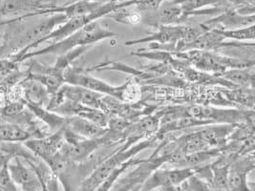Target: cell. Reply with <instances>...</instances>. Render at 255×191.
Wrapping results in <instances>:
<instances>
[{
	"mask_svg": "<svg viewBox=\"0 0 255 191\" xmlns=\"http://www.w3.org/2000/svg\"><path fill=\"white\" fill-rule=\"evenodd\" d=\"M116 36V33L112 32L107 27L102 25L99 22V20H96L85 25L76 33L59 40L58 42H53L46 47L42 48L40 50L28 52L16 59H13V62L14 63L23 62L35 57H40L45 55L61 56L76 48L81 47V46L92 47L94 44L100 43L103 40Z\"/></svg>",
	"mask_w": 255,
	"mask_h": 191,
	"instance_id": "cell-1",
	"label": "cell"
},
{
	"mask_svg": "<svg viewBox=\"0 0 255 191\" xmlns=\"http://www.w3.org/2000/svg\"><path fill=\"white\" fill-rule=\"evenodd\" d=\"M126 143L116 149L109 157H106L102 163L87 175V177L81 182L78 191H97L101 185L107 179L110 174L128 160L138 155L139 152L146 148L152 147L156 144L157 139L155 137L144 139L141 142L132 138H128Z\"/></svg>",
	"mask_w": 255,
	"mask_h": 191,
	"instance_id": "cell-2",
	"label": "cell"
},
{
	"mask_svg": "<svg viewBox=\"0 0 255 191\" xmlns=\"http://www.w3.org/2000/svg\"><path fill=\"white\" fill-rule=\"evenodd\" d=\"M178 60H183L192 65L199 71L205 72L214 76H218L223 72L232 68H251L254 67L255 62L244 61L235 58H230L216 54L213 51H200L190 50L186 52L175 53Z\"/></svg>",
	"mask_w": 255,
	"mask_h": 191,
	"instance_id": "cell-3",
	"label": "cell"
},
{
	"mask_svg": "<svg viewBox=\"0 0 255 191\" xmlns=\"http://www.w3.org/2000/svg\"><path fill=\"white\" fill-rule=\"evenodd\" d=\"M36 18L37 19H35V21L31 23V25H29L25 30H23L19 34L16 40L12 42L11 51H14V49H16V52L13 56L20 53L30 44L47 36L60 24L64 23L67 20V17L63 13L38 15Z\"/></svg>",
	"mask_w": 255,
	"mask_h": 191,
	"instance_id": "cell-4",
	"label": "cell"
},
{
	"mask_svg": "<svg viewBox=\"0 0 255 191\" xmlns=\"http://www.w3.org/2000/svg\"><path fill=\"white\" fill-rule=\"evenodd\" d=\"M171 161L170 156L162 155L155 151L149 159H143L136 168L124 177L117 180L113 188L115 191H132L138 190L151 174L162 165H167Z\"/></svg>",
	"mask_w": 255,
	"mask_h": 191,
	"instance_id": "cell-5",
	"label": "cell"
},
{
	"mask_svg": "<svg viewBox=\"0 0 255 191\" xmlns=\"http://www.w3.org/2000/svg\"><path fill=\"white\" fill-rule=\"evenodd\" d=\"M63 78L65 84L80 86L103 95L111 96L120 100L123 99L126 84L120 86L111 85L105 81L90 76L86 70L78 67H68L65 69L63 72Z\"/></svg>",
	"mask_w": 255,
	"mask_h": 191,
	"instance_id": "cell-6",
	"label": "cell"
},
{
	"mask_svg": "<svg viewBox=\"0 0 255 191\" xmlns=\"http://www.w3.org/2000/svg\"><path fill=\"white\" fill-rule=\"evenodd\" d=\"M196 168L156 169L136 191H164L177 188L185 184L191 176L195 175Z\"/></svg>",
	"mask_w": 255,
	"mask_h": 191,
	"instance_id": "cell-7",
	"label": "cell"
},
{
	"mask_svg": "<svg viewBox=\"0 0 255 191\" xmlns=\"http://www.w3.org/2000/svg\"><path fill=\"white\" fill-rule=\"evenodd\" d=\"M55 5L51 0H3L0 3V14L15 15L14 20L27 19L46 14Z\"/></svg>",
	"mask_w": 255,
	"mask_h": 191,
	"instance_id": "cell-8",
	"label": "cell"
},
{
	"mask_svg": "<svg viewBox=\"0 0 255 191\" xmlns=\"http://www.w3.org/2000/svg\"><path fill=\"white\" fill-rule=\"evenodd\" d=\"M188 25H162L155 28V31L147 36L138 39L128 40L125 44L127 46L137 45L140 43H155L159 45L174 46L185 42Z\"/></svg>",
	"mask_w": 255,
	"mask_h": 191,
	"instance_id": "cell-9",
	"label": "cell"
},
{
	"mask_svg": "<svg viewBox=\"0 0 255 191\" xmlns=\"http://www.w3.org/2000/svg\"><path fill=\"white\" fill-rule=\"evenodd\" d=\"M255 168L254 152L236 158L229 167L228 190L230 191H253L249 185L248 177Z\"/></svg>",
	"mask_w": 255,
	"mask_h": 191,
	"instance_id": "cell-10",
	"label": "cell"
},
{
	"mask_svg": "<svg viewBox=\"0 0 255 191\" xmlns=\"http://www.w3.org/2000/svg\"><path fill=\"white\" fill-rule=\"evenodd\" d=\"M141 23L154 29L162 25H178L185 21L184 11L173 0H166L156 11L141 12Z\"/></svg>",
	"mask_w": 255,
	"mask_h": 191,
	"instance_id": "cell-11",
	"label": "cell"
},
{
	"mask_svg": "<svg viewBox=\"0 0 255 191\" xmlns=\"http://www.w3.org/2000/svg\"><path fill=\"white\" fill-rule=\"evenodd\" d=\"M7 168L13 182L22 191H42L43 181L33 167H27L24 165L22 159L12 158Z\"/></svg>",
	"mask_w": 255,
	"mask_h": 191,
	"instance_id": "cell-12",
	"label": "cell"
},
{
	"mask_svg": "<svg viewBox=\"0 0 255 191\" xmlns=\"http://www.w3.org/2000/svg\"><path fill=\"white\" fill-rule=\"evenodd\" d=\"M23 143L35 157L46 164L50 159L60 151L64 143V127L58 129L51 136L30 139Z\"/></svg>",
	"mask_w": 255,
	"mask_h": 191,
	"instance_id": "cell-13",
	"label": "cell"
},
{
	"mask_svg": "<svg viewBox=\"0 0 255 191\" xmlns=\"http://www.w3.org/2000/svg\"><path fill=\"white\" fill-rule=\"evenodd\" d=\"M255 14L241 15L232 9L227 10L216 15V17L206 21L203 25L207 30L219 29V30H231L243 28L255 24Z\"/></svg>",
	"mask_w": 255,
	"mask_h": 191,
	"instance_id": "cell-14",
	"label": "cell"
},
{
	"mask_svg": "<svg viewBox=\"0 0 255 191\" xmlns=\"http://www.w3.org/2000/svg\"><path fill=\"white\" fill-rule=\"evenodd\" d=\"M65 127L74 132L75 134L87 139L100 138L108 131V128L101 127L93 122L80 117H67Z\"/></svg>",
	"mask_w": 255,
	"mask_h": 191,
	"instance_id": "cell-15",
	"label": "cell"
},
{
	"mask_svg": "<svg viewBox=\"0 0 255 191\" xmlns=\"http://www.w3.org/2000/svg\"><path fill=\"white\" fill-rule=\"evenodd\" d=\"M254 67L251 68H232L223 72L220 75L216 76L220 79L225 80L226 82L233 84L237 87H247L254 88Z\"/></svg>",
	"mask_w": 255,
	"mask_h": 191,
	"instance_id": "cell-16",
	"label": "cell"
},
{
	"mask_svg": "<svg viewBox=\"0 0 255 191\" xmlns=\"http://www.w3.org/2000/svg\"><path fill=\"white\" fill-rule=\"evenodd\" d=\"M33 132L26 130L20 125L13 122L0 123V142H14L24 143L33 139Z\"/></svg>",
	"mask_w": 255,
	"mask_h": 191,
	"instance_id": "cell-17",
	"label": "cell"
},
{
	"mask_svg": "<svg viewBox=\"0 0 255 191\" xmlns=\"http://www.w3.org/2000/svg\"><path fill=\"white\" fill-rule=\"evenodd\" d=\"M107 17L113 19L118 23L127 25H138L142 21L141 12L138 11L134 5L124 7L107 15Z\"/></svg>",
	"mask_w": 255,
	"mask_h": 191,
	"instance_id": "cell-18",
	"label": "cell"
},
{
	"mask_svg": "<svg viewBox=\"0 0 255 191\" xmlns=\"http://www.w3.org/2000/svg\"><path fill=\"white\" fill-rule=\"evenodd\" d=\"M218 33L226 40L232 39L234 41H251L254 42L255 37V25L247 26L243 28L231 29V30H219V29H210Z\"/></svg>",
	"mask_w": 255,
	"mask_h": 191,
	"instance_id": "cell-19",
	"label": "cell"
},
{
	"mask_svg": "<svg viewBox=\"0 0 255 191\" xmlns=\"http://www.w3.org/2000/svg\"><path fill=\"white\" fill-rule=\"evenodd\" d=\"M211 176L209 186L214 190H228V174L230 165H210Z\"/></svg>",
	"mask_w": 255,
	"mask_h": 191,
	"instance_id": "cell-20",
	"label": "cell"
},
{
	"mask_svg": "<svg viewBox=\"0 0 255 191\" xmlns=\"http://www.w3.org/2000/svg\"><path fill=\"white\" fill-rule=\"evenodd\" d=\"M227 97L231 98L233 102H237L248 107L254 108L255 104V91L254 88L236 87L230 92H225Z\"/></svg>",
	"mask_w": 255,
	"mask_h": 191,
	"instance_id": "cell-21",
	"label": "cell"
},
{
	"mask_svg": "<svg viewBox=\"0 0 255 191\" xmlns=\"http://www.w3.org/2000/svg\"><path fill=\"white\" fill-rule=\"evenodd\" d=\"M0 190L3 191H19L18 187L12 179L7 167L0 169Z\"/></svg>",
	"mask_w": 255,
	"mask_h": 191,
	"instance_id": "cell-22",
	"label": "cell"
},
{
	"mask_svg": "<svg viewBox=\"0 0 255 191\" xmlns=\"http://www.w3.org/2000/svg\"><path fill=\"white\" fill-rule=\"evenodd\" d=\"M164 1L166 0H138L134 7L139 12H152L159 9Z\"/></svg>",
	"mask_w": 255,
	"mask_h": 191,
	"instance_id": "cell-23",
	"label": "cell"
},
{
	"mask_svg": "<svg viewBox=\"0 0 255 191\" xmlns=\"http://www.w3.org/2000/svg\"><path fill=\"white\" fill-rule=\"evenodd\" d=\"M186 185L191 191H214L207 182L199 178L196 175H193L187 180Z\"/></svg>",
	"mask_w": 255,
	"mask_h": 191,
	"instance_id": "cell-24",
	"label": "cell"
},
{
	"mask_svg": "<svg viewBox=\"0 0 255 191\" xmlns=\"http://www.w3.org/2000/svg\"><path fill=\"white\" fill-rule=\"evenodd\" d=\"M12 159V157H11V156L0 154V169L4 167H7Z\"/></svg>",
	"mask_w": 255,
	"mask_h": 191,
	"instance_id": "cell-25",
	"label": "cell"
},
{
	"mask_svg": "<svg viewBox=\"0 0 255 191\" xmlns=\"http://www.w3.org/2000/svg\"><path fill=\"white\" fill-rule=\"evenodd\" d=\"M230 191L229 190H216V191Z\"/></svg>",
	"mask_w": 255,
	"mask_h": 191,
	"instance_id": "cell-26",
	"label": "cell"
},
{
	"mask_svg": "<svg viewBox=\"0 0 255 191\" xmlns=\"http://www.w3.org/2000/svg\"><path fill=\"white\" fill-rule=\"evenodd\" d=\"M186 191H191L188 188H187V185H186Z\"/></svg>",
	"mask_w": 255,
	"mask_h": 191,
	"instance_id": "cell-27",
	"label": "cell"
},
{
	"mask_svg": "<svg viewBox=\"0 0 255 191\" xmlns=\"http://www.w3.org/2000/svg\"><path fill=\"white\" fill-rule=\"evenodd\" d=\"M1 122H3V121H2V117L0 116V123H1Z\"/></svg>",
	"mask_w": 255,
	"mask_h": 191,
	"instance_id": "cell-28",
	"label": "cell"
},
{
	"mask_svg": "<svg viewBox=\"0 0 255 191\" xmlns=\"http://www.w3.org/2000/svg\"><path fill=\"white\" fill-rule=\"evenodd\" d=\"M0 191H1V190H0Z\"/></svg>",
	"mask_w": 255,
	"mask_h": 191,
	"instance_id": "cell-29",
	"label": "cell"
}]
</instances>
